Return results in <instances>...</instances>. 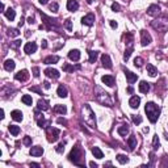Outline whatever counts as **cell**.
I'll use <instances>...</instances> for the list:
<instances>
[{
    "label": "cell",
    "instance_id": "obj_1",
    "mask_svg": "<svg viewBox=\"0 0 168 168\" xmlns=\"http://www.w3.org/2000/svg\"><path fill=\"white\" fill-rule=\"evenodd\" d=\"M95 99H96V101L99 104H101V105L104 106H113V99H112V96L108 93V92H105L101 87L96 86L95 87Z\"/></svg>",
    "mask_w": 168,
    "mask_h": 168
},
{
    "label": "cell",
    "instance_id": "obj_2",
    "mask_svg": "<svg viewBox=\"0 0 168 168\" xmlns=\"http://www.w3.org/2000/svg\"><path fill=\"white\" fill-rule=\"evenodd\" d=\"M82 117L84 122L92 129H96L97 122H96V116H95V112L92 110V108L88 104H84L82 106Z\"/></svg>",
    "mask_w": 168,
    "mask_h": 168
},
{
    "label": "cell",
    "instance_id": "obj_3",
    "mask_svg": "<svg viewBox=\"0 0 168 168\" xmlns=\"http://www.w3.org/2000/svg\"><path fill=\"white\" fill-rule=\"evenodd\" d=\"M69 160L74 163L75 165L84 167V152H83L82 147H80L79 145H76L71 150V152H70V155H69Z\"/></svg>",
    "mask_w": 168,
    "mask_h": 168
},
{
    "label": "cell",
    "instance_id": "obj_4",
    "mask_svg": "<svg viewBox=\"0 0 168 168\" xmlns=\"http://www.w3.org/2000/svg\"><path fill=\"white\" fill-rule=\"evenodd\" d=\"M145 112L147 114V118L151 123H155L160 116V108L155 103H147L145 106Z\"/></svg>",
    "mask_w": 168,
    "mask_h": 168
},
{
    "label": "cell",
    "instance_id": "obj_5",
    "mask_svg": "<svg viewBox=\"0 0 168 168\" xmlns=\"http://www.w3.org/2000/svg\"><path fill=\"white\" fill-rule=\"evenodd\" d=\"M151 26L155 29L156 32H160V33H164V32L168 30V16H160V17L155 19L152 23H151Z\"/></svg>",
    "mask_w": 168,
    "mask_h": 168
},
{
    "label": "cell",
    "instance_id": "obj_6",
    "mask_svg": "<svg viewBox=\"0 0 168 168\" xmlns=\"http://www.w3.org/2000/svg\"><path fill=\"white\" fill-rule=\"evenodd\" d=\"M41 17H42L43 24H45L43 28H46L49 32L53 30V29H59V23H58L57 19H50V17H47L45 13H41Z\"/></svg>",
    "mask_w": 168,
    "mask_h": 168
},
{
    "label": "cell",
    "instance_id": "obj_7",
    "mask_svg": "<svg viewBox=\"0 0 168 168\" xmlns=\"http://www.w3.org/2000/svg\"><path fill=\"white\" fill-rule=\"evenodd\" d=\"M47 130V141L49 142H57L58 138H59V134H60V130L57 128H47L46 129Z\"/></svg>",
    "mask_w": 168,
    "mask_h": 168
},
{
    "label": "cell",
    "instance_id": "obj_8",
    "mask_svg": "<svg viewBox=\"0 0 168 168\" xmlns=\"http://www.w3.org/2000/svg\"><path fill=\"white\" fill-rule=\"evenodd\" d=\"M151 41H152V38H151L150 33L146 30H141V45L142 46H147L151 43Z\"/></svg>",
    "mask_w": 168,
    "mask_h": 168
},
{
    "label": "cell",
    "instance_id": "obj_9",
    "mask_svg": "<svg viewBox=\"0 0 168 168\" xmlns=\"http://www.w3.org/2000/svg\"><path fill=\"white\" fill-rule=\"evenodd\" d=\"M14 79L19 82H26L29 79V71L28 70H21L17 74H14Z\"/></svg>",
    "mask_w": 168,
    "mask_h": 168
},
{
    "label": "cell",
    "instance_id": "obj_10",
    "mask_svg": "<svg viewBox=\"0 0 168 168\" xmlns=\"http://www.w3.org/2000/svg\"><path fill=\"white\" fill-rule=\"evenodd\" d=\"M37 51V43L36 42H28L24 46V53L25 54H33Z\"/></svg>",
    "mask_w": 168,
    "mask_h": 168
},
{
    "label": "cell",
    "instance_id": "obj_11",
    "mask_svg": "<svg viewBox=\"0 0 168 168\" xmlns=\"http://www.w3.org/2000/svg\"><path fill=\"white\" fill-rule=\"evenodd\" d=\"M147 14L148 16H152V17L159 16L160 14V7L158 5V4H152V5H150L147 8Z\"/></svg>",
    "mask_w": 168,
    "mask_h": 168
},
{
    "label": "cell",
    "instance_id": "obj_12",
    "mask_svg": "<svg viewBox=\"0 0 168 168\" xmlns=\"http://www.w3.org/2000/svg\"><path fill=\"white\" fill-rule=\"evenodd\" d=\"M95 23V14L93 13H88L86 14L84 17L82 19V24L83 25H87V26H92Z\"/></svg>",
    "mask_w": 168,
    "mask_h": 168
},
{
    "label": "cell",
    "instance_id": "obj_13",
    "mask_svg": "<svg viewBox=\"0 0 168 168\" xmlns=\"http://www.w3.org/2000/svg\"><path fill=\"white\" fill-rule=\"evenodd\" d=\"M123 72H125V76H126V79H128L129 84H133V83L137 82V79H138L137 74H133L131 71H129V70H126V69H123Z\"/></svg>",
    "mask_w": 168,
    "mask_h": 168
},
{
    "label": "cell",
    "instance_id": "obj_14",
    "mask_svg": "<svg viewBox=\"0 0 168 168\" xmlns=\"http://www.w3.org/2000/svg\"><path fill=\"white\" fill-rule=\"evenodd\" d=\"M45 75L47 77H51V79H58V77L60 76L59 71L55 69H46L45 70Z\"/></svg>",
    "mask_w": 168,
    "mask_h": 168
},
{
    "label": "cell",
    "instance_id": "obj_15",
    "mask_svg": "<svg viewBox=\"0 0 168 168\" xmlns=\"http://www.w3.org/2000/svg\"><path fill=\"white\" fill-rule=\"evenodd\" d=\"M101 80H103V83L105 84V86H108V87H113L114 83H116L114 76H112V75H104V76L101 77Z\"/></svg>",
    "mask_w": 168,
    "mask_h": 168
},
{
    "label": "cell",
    "instance_id": "obj_16",
    "mask_svg": "<svg viewBox=\"0 0 168 168\" xmlns=\"http://www.w3.org/2000/svg\"><path fill=\"white\" fill-rule=\"evenodd\" d=\"M67 9L70 12H76L79 9V3L77 0H67Z\"/></svg>",
    "mask_w": 168,
    "mask_h": 168
},
{
    "label": "cell",
    "instance_id": "obj_17",
    "mask_svg": "<svg viewBox=\"0 0 168 168\" xmlns=\"http://www.w3.org/2000/svg\"><path fill=\"white\" fill-rule=\"evenodd\" d=\"M101 63H103V66L105 69H108V70L112 69V60H110V57H109L108 54L101 55Z\"/></svg>",
    "mask_w": 168,
    "mask_h": 168
},
{
    "label": "cell",
    "instance_id": "obj_18",
    "mask_svg": "<svg viewBox=\"0 0 168 168\" xmlns=\"http://www.w3.org/2000/svg\"><path fill=\"white\" fill-rule=\"evenodd\" d=\"M141 104V97L139 96H133L130 100H129V105H130V108L133 109H137L138 106H139Z\"/></svg>",
    "mask_w": 168,
    "mask_h": 168
},
{
    "label": "cell",
    "instance_id": "obj_19",
    "mask_svg": "<svg viewBox=\"0 0 168 168\" xmlns=\"http://www.w3.org/2000/svg\"><path fill=\"white\" fill-rule=\"evenodd\" d=\"M69 58L72 60V62H77L80 59V51L77 49H74V50H70L69 53Z\"/></svg>",
    "mask_w": 168,
    "mask_h": 168
},
{
    "label": "cell",
    "instance_id": "obj_20",
    "mask_svg": "<svg viewBox=\"0 0 168 168\" xmlns=\"http://www.w3.org/2000/svg\"><path fill=\"white\" fill-rule=\"evenodd\" d=\"M37 109H38V110H49V109H50L49 101H46V100H38Z\"/></svg>",
    "mask_w": 168,
    "mask_h": 168
},
{
    "label": "cell",
    "instance_id": "obj_21",
    "mask_svg": "<svg viewBox=\"0 0 168 168\" xmlns=\"http://www.w3.org/2000/svg\"><path fill=\"white\" fill-rule=\"evenodd\" d=\"M43 154V148L41 146H34L30 148V155L32 156H41Z\"/></svg>",
    "mask_w": 168,
    "mask_h": 168
},
{
    "label": "cell",
    "instance_id": "obj_22",
    "mask_svg": "<svg viewBox=\"0 0 168 168\" xmlns=\"http://www.w3.org/2000/svg\"><path fill=\"white\" fill-rule=\"evenodd\" d=\"M128 145H129V148H130L131 151L135 150V147H137V137H135L134 134H131L130 137H129V139H128Z\"/></svg>",
    "mask_w": 168,
    "mask_h": 168
},
{
    "label": "cell",
    "instance_id": "obj_23",
    "mask_svg": "<svg viewBox=\"0 0 168 168\" xmlns=\"http://www.w3.org/2000/svg\"><path fill=\"white\" fill-rule=\"evenodd\" d=\"M58 62H59V57L58 55H50V57L43 59L45 64H54V63H58Z\"/></svg>",
    "mask_w": 168,
    "mask_h": 168
},
{
    "label": "cell",
    "instance_id": "obj_24",
    "mask_svg": "<svg viewBox=\"0 0 168 168\" xmlns=\"http://www.w3.org/2000/svg\"><path fill=\"white\" fill-rule=\"evenodd\" d=\"M138 89H139L141 93H147V92L150 91V84H148L147 82H145V80H142V82L139 83V87H138Z\"/></svg>",
    "mask_w": 168,
    "mask_h": 168
},
{
    "label": "cell",
    "instance_id": "obj_25",
    "mask_svg": "<svg viewBox=\"0 0 168 168\" xmlns=\"http://www.w3.org/2000/svg\"><path fill=\"white\" fill-rule=\"evenodd\" d=\"M147 74L150 75L151 77H155L158 75V69L155 66L151 64V63H147Z\"/></svg>",
    "mask_w": 168,
    "mask_h": 168
},
{
    "label": "cell",
    "instance_id": "obj_26",
    "mask_svg": "<svg viewBox=\"0 0 168 168\" xmlns=\"http://www.w3.org/2000/svg\"><path fill=\"white\" fill-rule=\"evenodd\" d=\"M11 117H12V120L20 122V121H23V112L21 110H13V112H11Z\"/></svg>",
    "mask_w": 168,
    "mask_h": 168
},
{
    "label": "cell",
    "instance_id": "obj_27",
    "mask_svg": "<svg viewBox=\"0 0 168 168\" xmlns=\"http://www.w3.org/2000/svg\"><path fill=\"white\" fill-rule=\"evenodd\" d=\"M14 67H16V63H14V60L7 59L5 62H4V69H5L7 71H13Z\"/></svg>",
    "mask_w": 168,
    "mask_h": 168
},
{
    "label": "cell",
    "instance_id": "obj_28",
    "mask_svg": "<svg viewBox=\"0 0 168 168\" xmlns=\"http://www.w3.org/2000/svg\"><path fill=\"white\" fill-rule=\"evenodd\" d=\"M57 95L59 97H67V95H69V92H67V88H66L63 84H60V86L58 87V89H57Z\"/></svg>",
    "mask_w": 168,
    "mask_h": 168
},
{
    "label": "cell",
    "instance_id": "obj_29",
    "mask_svg": "<svg viewBox=\"0 0 168 168\" xmlns=\"http://www.w3.org/2000/svg\"><path fill=\"white\" fill-rule=\"evenodd\" d=\"M4 14H5V17L8 19L9 21H13L14 17H16V12H14L13 8H8L5 12H4Z\"/></svg>",
    "mask_w": 168,
    "mask_h": 168
},
{
    "label": "cell",
    "instance_id": "obj_30",
    "mask_svg": "<svg viewBox=\"0 0 168 168\" xmlns=\"http://www.w3.org/2000/svg\"><path fill=\"white\" fill-rule=\"evenodd\" d=\"M63 71H66V72H74L75 70H80V66L77 64V66H70V64H63Z\"/></svg>",
    "mask_w": 168,
    "mask_h": 168
},
{
    "label": "cell",
    "instance_id": "obj_31",
    "mask_svg": "<svg viewBox=\"0 0 168 168\" xmlns=\"http://www.w3.org/2000/svg\"><path fill=\"white\" fill-rule=\"evenodd\" d=\"M92 154H93V156L97 158V159H103V158H104L103 151L100 150L99 147H92Z\"/></svg>",
    "mask_w": 168,
    "mask_h": 168
},
{
    "label": "cell",
    "instance_id": "obj_32",
    "mask_svg": "<svg viewBox=\"0 0 168 168\" xmlns=\"http://www.w3.org/2000/svg\"><path fill=\"white\" fill-rule=\"evenodd\" d=\"M118 134H120L121 137H126L129 134V128H128V125H121L120 128H118Z\"/></svg>",
    "mask_w": 168,
    "mask_h": 168
},
{
    "label": "cell",
    "instance_id": "obj_33",
    "mask_svg": "<svg viewBox=\"0 0 168 168\" xmlns=\"http://www.w3.org/2000/svg\"><path fill=\"white\" fill-rule=\"evenodd\" d=\"M89 55V63H95L97 60V57H99V51H93V50H89L88 51Z\"/></svg>",
    "mask_w": 168,
    "mask_h": 168
},
{
    "label": "cell",
    "instance_id": "obj_34",
    "mask_svg": "<svg viewBox=\"0 0 168 168\" xmlns=\"http://www.w3.org/2000/svg\"><path fill=\"white\" fill-rule=\"evenodd\" d=\"M54 112H55V113L66 114V113H67V108H66L64 105H60V104H58V105L54 106Z\"/></svg>",
    "mask_w": 168,
    "mask_h": 168
},
{
    "label": "cell",
    "instance_id": "obj_35",
    "mask_svg": "<svg viewBox=\"0 0 168 168\" xmlns=\"http://www.w3.org/2000/svg\"><path fill=\"white\" fill-rule=\"evenodd\" d=\"M9 133L13 135V137H17L19 135V133H20V128L19 126H16V125H9Z\"/></svg>",
    "mask_w": 168,
    "mask_h": 168
},
{
    "label": "cell",
    "instance_id": "obj_36",
    "mask_svg": "<svg viewBox=\"0 0 168 168\" xmlns=\"http://www.w3.org/2000/svg\"><path fill=\"white\" fill-rule=\"evenodd\" d=\"M21 101H23L25 105H28V106L33 104V99H32L30 95H24V96L21 97Z\"/></svg>",
    "mask_w": 168,
    "mask_h": 168
},
{
    "label": "cell",
    "instance_id": "obj_37",
    "mask_svg": "<svg viewBox=\"0 0 168 168\" xmlns=\"http://www.w3.org/2000/svg\"><path fill=\"white\" fill-rule=\"evenodd\" d=\"M117 160H118V163H121V164H126V163L129 162V158L126 156V155L120 154V155H117Z\"/></svg>",
    "mask_w": 168,
    "mask_h": 168
},
{
    "label": "cell",
    "instance_id": "obj_38",
    "mask_svg": "<svg viewBox=\"0 0 168 168\" xmlns=\"http://www.w3.org/2000/svg\"><path fill=\"white\" fill-rule=\"evenodd\" d=\"M133 46H129L128 49L125 50V54H123V60H129V58H130V55H131V53H133Z\"/></svg>",
    "mask_w": 168,
    "mask_h": 168
},
{
    "label": "cell",
    "instance_id": "obj_39",
    "mask_svg": "<svg viewBox=\"0 0 168 168\" xmlns=\"http://www.w3.org/2000/svg\"><path fill=\"white\" fill-rule=\"evenodd\" d=\"M8 36H9V37H17V36H20V30H19L17 28L9 29V30H8Z\"/></svg>",
    "mask_w": 168,
    "mask_h": 168
},
{
    "label": "cell",
    "instance_id": "obj_40",
    "mask_svg": "<svg viewBox=\"0 0 168 168\" xmlns=\"http://www.w3.org/2000/svg\"><path fill=\"white\" fill-rule=\"evenodd\" d=\"M152 146H154V150H158L160 146V142H159V137L158 135H154V139H152Z\"/></svg>",
    "mask_w": 168,
    "mask_h": 168
},
{
    "label": "cell",
    "instance_id": "obj_41",
    "mask_svg": "<svg viewBox=\"0 0 168 168\" xmlns=\"http://www.w3.org/2000/svg\"><path fill=\"white\" fill-rule=\"evenodd\" d=\"M63 26H64V28L67 29L69 32H71L72 30V21L70 20V19H67V20L64 21V24H63Z\"/></svg>",
    "mask_w": 168,
    "mask_h": 168
},
{
    "label": "cell",
    "instance_id": "obj_42",
    "mask_svg": "<svg viewBox=\"0 0 168 168\" xmlns=\"http://www.w3.org/2000/svg\"><path fill=\"white\" fill-rule=\"evenodd\" d=\"M142 64H143V59L141 57H137L135 59H134V66H135V67L139 69V67H142Z\"/></svg>",
    "mask_w": 168,
    "mask_h": 168
},
{
    "label": "cell",
    "instance_id": "obj_43",
    "mask_svg": "<svg viewBox=\"0 0 168 168\" xmlns=\"http://www.w3.org/2000/svg\"><path fill=\"white\" fill-rule=\"evenodd\" d=\"M64 146H66V142H62V143H59V145L57 146V148H55V150H57L58 154H62L63 151H64Z\"/></svg>",
    "mask_w": 168,
    "mask_h": 168
},
{
    "label": "cell",
    "instance_id": "obj_44",
    "mask_svg": "<svg viewBox=\"0 0 168 168\" xmlns=\"http://www.w3.org/2000/svg\"><path fill=\"white\" fill-rule=\"evenodd\" d=\"M131 120H133V122L135 123V125H139V123L142 122V117L141 116H131Z\"/></svg>",
    "mask_w": 168,
    "mask_h": 168
},
{
    "label": "cell",
    "instance_id": "obj_45",
    "mask_svg": "<svg viewBox=\"0 0 168 168\" xmlns=\"http://www.w3.org/2000/svg\"><path fill=\"white\" fill-rule=\"evenodd\" d=\"M23 143L26 146V147H29V146H32V138L30 137H24L23 139Z\"/></svg>",
    "mask_w": 168,
    "mask_h": 168
},
{
    "label": "cell",
    "instance_id": "obj_46",
    "mask_svg": "<svg viewBox=\"0 0 168 168\" xmlns=\"http://www.w3.org/2000/svg\"><path fill=\"white\" fill-rule=\"evenodd\" d=\"M19 46H21V40H16V41H13V42L11 43L12 49H17Z\"/></svg>",
    "mask_w": 168,
    "mask_h": 168
},
{
    "label": "cell",
    "instance_id": "obj_47",
    "mask_svg": "<svg viewBox=\"0 0 168 168\" xmlns=\"http://www.w3.org/2000/svg\"><path fill=\"white\" fill-rule=\"evenodd\" d=\"M58 9H59V5H58V3H53V4H50V11L51 12H58Z\"/></svg>",
    "mask_w": 168,
    "mask_h": 168
},
{
    "label": "cell",
    "instance_id": "obj_48",
    "mask_svg": "<svg viewBox=\"0 0 168 168\" xmlns=\"http://www.w3.org/2000/svg\"><path fill=\"white\" fill-rule=\"evenodd\" d=\"M120 9H121L120 4H117V3H113V4H112V11H114V12H120Z\"/></svg>",
    "mask_w": 168,
    "mask_h": 168
},
{
    "label": "cell",
    "instance_id": "obj_49",
    "mask_svg": "<svg viewBox=\"0 0 168 168\" xmlns=\"http://www.w3.org/2000/svg\"><path fill=\"white\" fill-rule=\"evenodd\" d=\"M32 71H33V75H34V77L40 76V67H33V69H32Z\"/></svg>",
    "mask_w": 168,
    "mask_h": 168
},
{
    "label": "cell",
    "instance_id": "obj_50",
    "mask_svg": "<svg viewBox=\"0 0 168 168\" xmlns=\"http://www.w3.org/2000/svg\"><path fill=\"white\" fill-rule=\"evenodd\" d=\"M30 91L32 92H36V93H38V95H42V91L40 89V87H30Z\"/></svg>",
    "mask_w": 168,
    "mask_h": 168
},
{
    "label": "cell",
    "instance_id": "obj_51",
    "mask_svg": "<svg viewBox=\"0 0 168 168\" xmlns=\"http://www.w3.org/2000/svg\"><path fill=\"white\" fill-rule=\"evenodd\" d=\"M58 123H60V125H67V121L64 118H58Z\"/></svg>",
    "mask_w": 168,
    "mask_h": 168
},
{
    "label": "cell",
    "instance_id": "obj_52",
    "mask_svg": "<svg viewBox=\"0 0 168 168\" xmlns=\"http://www.w3.org/2000/svg\"><path fill=\"white\" fill-rule=\"evenodd\" d=\"M109 24H110V26H112V28H113V29H116L117 26H118V25H117V23H116V21H113V20H110V21H109Z\"/></svg>",
    "mask_w": 168,
    "mask_h": 168
},
{
    "label": "cell",
    "instance_id": "obj_53",
    "mask_svg": "<svg viewBox=\"0 0 168 168\" xmlns=\"http://www.w3.org/2000/svg\"><path fill=\"white\" fill-rule=\"evenodd\" d=\"M43 87H45L46 89H49V88H50V83H49V82H43Z\"/></svg>",
    "mask_w": 168,
    "mask_h": 168
},
{
    "label": "cell",
    "instance_id": "obj_54",
    "mask_svg": "<svg viewBox=\"0 0 168 168\" xmlns=\"http://www.w3.org/2000/svg\"><path fill=\"white\" fill-rule=\"evenodd\" d=\"M28 23H29V24H34V23H36V21H34V17H29V19H28Z\"/></svg>",
    "mask_w": 168,
    "mask_h": 168
},
{
    "label": "cell",
    "instance_id": "obj_55",
    "mask_svg": "<svg viewBox=\"0 0 168 168\" xmlns=\"http://www.w3.org/2000/svg\"><path fill=\"white\" fill-rule=\"evenodd\" d=\"M24 21H25V20H24V17H21L20 21H19V26H23L24 25Z\"/></svg>",
    "mask_w": 168,
    "mask_h": 168
},
{
    "label": "cell",
    "instance_id": "obj_56",
    "mask_svg": "<svg viewBox=\"0 0 168 168\" xmlns=\"http://www.w3.org/2000/svg\"><path fill=\"white\" fill-rule=\"evenodd\" d=\"M47 47V42H46V40L42 41V49H46Z\"/></svg>",
    "mask_w": 168,
    "mask_h": 168
},
{
    "label": "cell",
    "instance_id": "obj_57",
    "mask_svg": "<svg viewBox=\"0 0 168 168\" xmlns=\"http://www.w3.org/2000/svg\"><path fill=\"white\" fill-rule=\"evenodd\" d=\"M89 165H91L92 168H96V167H97V164H96L95 162H91V163H89Z\"/></svg>",
    "mask_w": 168,
    "mask_h": 168
},
{
    "label": "cell",
    "instance_id": "obj_58",
    "mask_svg": "<svg viewBox=\"0 0 168 168\" xmlns=\"http://www.w3.org/2000/svg\"><path fill=\"white\" fill-rule=\"evenodd\" d=\"M41 4H47L49 3V0H38Z\"/></svg>",
    "mask_w": 168,
    "mask_h": 168
},
{
    "label": "cell",
    "instance_id": "obj_59",
    "mask_svg": "<svg viewBox=\"0 0 168 168\" xmlns=\"http://www.w3.org/2000/svg\"><path fill=\"white\" fill-rule=\"evenodd\" d=\"M30 167H40L38 163H30Z\"/></svg>",
    "mask_w": 168,
    "mask_h": 168
},
{
    "label": "cell",
    "instance_id": "obj_60",
    "mask_svg": "<svg viewBox=\"0 0 168 168\" xmlns=\"http://www.w3.org/2000/svg\"><path fill=\"white\" fill-rule=\"evenodd\" d=\"M128 92H129V93H133V88H131V87H129V88H128Z\"/></svg>",
    "mask_w": 168,
    "mask_h": 168
},
{
    "label": "cell",
    "instance_id": "obj_61",
    "mask_svg": "<svg viewBox=\"0 0 168 168\" xmlns=\"http://www.w3.org/2000/svg\"><path fill=\"white\" fill-rule=\"evenodd\" d=\"M0 114H1V116H0V117H1V118H4V110H3V109L0 110Z\"/></svg>",
    "mask_w": 168,
    "mask_h": 168
},
{
    "label": "cell",
    "instance_id": "obj_62",
    "mask_svg": "<svg viewBox=\"0 0 168 168\" xmlns=\"http://www.w3.org/2000/svg\"><path fill=\"white\" fill-rule=\"evenodd\" d=\"M92 1H93V0H87V3L88 4H92Z\"/></svg>",
    "mask_w": 168,
    "mask_h": 168
}]
</instances>
